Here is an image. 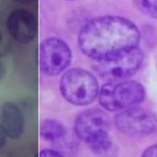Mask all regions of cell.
I'll list each match as a JSON object with an SVG mask.
<instances>
[{"mask_svg":"<svg viewBox=\"0 0 157 157\" xmlns=\"http://www.w3.org/2000/svg\"><path fill=\"white\" fill-rule=\"evenodd\" d=\"M140 33L128 19L103 16L91 20L79 32L78 44L82 52L95 61L110 59L137 47Z\"/></svg>","mask_w":157,"mask_h":157,"instance_id":"1","label":"cell"},{"mask_svg":"<svg viewBox=\"0 0 157 157\" xmlns=\"http://www.w3.org/2000/svg\"><path fill=\"white\" fill-rule=\"evenodd\" d=\"M59 88L63 98L77 105L90 104L99 91L96 77L80 68H73L66 72L61 78Z\"/></svg>","mask_w":157,"mask_h":157,"instance_id":"2","label":"cell"},{"mask_svg":"<svg viewBox=\"0 0 157 157\" xmlns=\"http://www.w3.org/2000/svg\"><path fill=\"white\" fill-rule=\"evenodd\" d=\"M145 93L144 86L136 81L108 82L100 90L99 102L107 110H122L142 101Z\"/></svg>","mask_w":157,"mask_h":157,"instance_id":"3","label":"cell"},{"mask_svg":"<svg viewBox=\"0 0 157 157\" xmlns=\"http://www.w3.org/2000/svg\"><path fill=\"white\" fill-rule=\"evenodd\" d=\"M143 59L142 51L136 47L110 59L96 61L94 69L101 78L115 82L132 76L140 68Z\"/></svg>","mask_w":157,"mask_h":157,"instance_id":"4","label":"cell"},{"mask_svg":"<svg viewBox=\"0 0 157 157\" xmlns=\"http://www.w3.org/2000/svg\"><path fill=\"white\" fill-rule=\"evenodd\" d=\"M72 53L68 45L57 37L43 40L39 47V66L42 72L48 76L56 75L70 64Z\"/></svg>","mask_w":157,"mask_h":157,"instance_id":"5","label":"cell"},{"mask_svg":"<svg viewBox=\"0 0 157 157\" xmlns=\"http://www.w3.org/2000/svg\"><path fill=\"white\" fill-rule=\"evenodd\" d=\"M117 128L131 136H143L153 132L156 128V117L150 111L137 107L121 110L114 118Z\"/></svg>","mask_w":157,"mask_h":157,"instance_id":"6","label":"cell"},{"mask_svg":"<svg viewBox=\"0 0 157 157\" xmlns=\"http://www.w3.org/2000/svg\"><path fill=\"white\" fill-rule=\"evenodd\" d=\"M6 28L9 35L21 44L31 42L37 33V21L34 15L25 9L12 10L6 20Z\"/></svg>","mask_w":157,"mask_h":157,"instance_id":"7","label":"cell"},{"mask_svg":"<svg viewBox=\"0 0 157 157\" xmlns=\"http://www.w3.org/2000/svg\"><path fill=\"white\" fill-rule=\"evenodd\" d=\"M110 126L109 116L102 110L91 109L82 112L75 123V131L82 140L87 142L95 134L108 131Z\"/></svg>","mask_w":157,"mask_h":157,"instance_id":"8","label":"cell"},{"mask_svg":"<svg viewBox=\"0 0 157 157\" xmlns=\"http://www.w3.org/2000/svg\"><path fill=\"white\" fill-rule=\"evenodd\" d=\"M86 142L98 157H113V145L108 131L95 134Z\"/></svg>","mask_w":157,"mask_h":157,"instance_id":"9","label":"cell"},{"mask_svg":"<svg viewBox=\"0 0 157 157\" xmlns=\"http://www.w3.org/2000/svg\"><path fill=\"white\" fill-rule=\"evenodd\" d=\"M64 133L63 126L55 120L47 119L42 123L40 134L45 140L52 142L57 141L64 136Z\"/></svg>","mask_w":157,"mask_h":157,"instance_id":"10","label":"cell"},{"mask_svg":"<svg viewBox=\"0 0 157 157\" xmlns=\"http://www.w3.org/2000/svg\"><path fill=\"white\" fill-rule=\"evenodd\" d=\"M137 8L143 13L151 18L157 15V0H133Z\"/></svg>","mask_w":157,"mask_h":157,"instance_id":"11","label":"cell"},{"mask_svg":"<svg viewBox=\"0 0 157 157\" xmlns=\"http://www.w3.org/2000/svg\"><path fill=\"white\" fill-rule=\"evenodd\" d=\"M39 157H63L61 154L56 150L45 149L40 151Z\"/></svg>","mask_w":157,"mask_h":157,"instance_id":"12","label":"cell"},{"mask_svg":"<svg viewBox=\"0 0 157 157\" xmlns=\"http://www.w3.org/2000/svg\"><path fill=\"white\" fill-rule=\"evenodd\" d=\"M141 157H157L156 145H152L148 147L144 151Z\"/></svg>","mask_w":157,"mask_h":157,"instance_id":"13","label":"cell"},{"mask_svg":"<svg viewBox=\"0 0 157 157\" xmlns=\"http://www.w3.org/2000/svg\"><path fill=\"white\" fill-rule=\"evenodd\" d=\"M6 74V67L3 62L0 61V80L4 78Z\"/></svg>","mask_w":157,"mask_h":157,"instance_id":"14","label":"cell"},{"mask_svg":"<svg viewBox=\"0 0 157 157\" xmlns=\"http://www.w3.org/2000/svg\"><path fill=\"white\" fill-rule=\"evenodd\" d=\"M13 2H15L18 4H31V2H33V1H34L35 0H12Z\"/></svg>","mask_w":157,"mask_h":157,"instance_id":"15","label":"cell"},{"mask_svg":"<svg viewBox=\"0 0 157 157\" xmlns=\"http://www.w3.org/2000/svg\"><path fill=\"white\" fill-rule=\"evenodd\" d=\"M2 39H3V34H2V32H1V31L0 30V44L1 43V42L2 40Z\"/></svg>","mask_w":157,"mask_h":157,"instance_id":"16","label":"cell"}]
</instances>
